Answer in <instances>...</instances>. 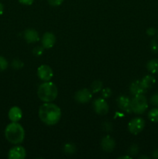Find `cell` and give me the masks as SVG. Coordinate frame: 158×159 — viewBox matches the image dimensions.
<instances>
[{"label": "cell", "instance_id": "1", "mask_svg": "<svg viewBox=\"0 0 158 159\" xmlns=\"http://www.w3.org/2000/svg\"><path fill=\"white\" fill-rule=\"evenodd\" d=\"M39 117L43 124L52 126L57 124L61 117V110L54 103L43 104L39 109Z\"/></svg>", "mask_w": 158, "mask_h": 159}, {"label": "cell", "instance_id": "2", "mask_svg": "<svg viewBox=\"0 0 158 159\" xmlns=\"http://www.w3.org/2000/svg\"><path fill=\"white\" fill-rule=\"evenodd\" d=\"M5 136L9 142L14 144H20L25 138L24 129L17 122H12L6 127Z\"/></svg>", "mask_w": 158, "mask_h": 159}, {"label": "cell", "instance_id": "3", "mask_svg": "<svg viewBox=\"0 0 158 159\" xmlns=\"http://www.w3.org/2000/svg\"><path fill=\"white\" fill-rule=\"evenodd\" d=\"M58 92L56 85L53 82H45L39 86L37 95L40 100L45 102H50L57 98Z\"/></svg>", "mask_w": 158, "mask_h": 159}, {"label": "cell", "instance_id": "4", "mask_svg": "<svg viewBox=\"0 0 158 159\" xmlns=\"http://www.w3.org/2000/svg\"><path fill=\"white\" fill-rule=\"evenodd\" d=\"M132 110L136 114H142L148 108L147 98L144 95H138L135 96L131 100Z\"/></svg>", "mask_w": 158, "mask_h": 159}, {"label": "cell", "instance_id": "5", "mask_svg": "<svg viewBox=\"0 0 158 159\" xmlns=\"http://www.w3.org/2000/svg\"><path fill=\"white\" fill-rule=\"evenodd\" d=\"M145 127V120L141 117H136L130 120L128 124L129 131L132 134L137 135Z\"/></svg>", "mask_w": 158, "mask_h": 159}, {"label": "cell", "instance_id": "6", "mask_svg": "<svg viewBox=\"0 0 158 159\" xmlns=\"http://www.w3.org/2000/svg\"><path fill=\"white\" fill-rule=\"evenodd\" d=\"M93 108L97 114L102 116L108 113L109 107L104 98H99V99H96L93 102Z\"/></svg>", "mask_w": 158, "mask_h": 159}, {"label": "cell", "instance_id": "7", "mask_svg": "<svg viewBox=\"0 0 158 159\" xmlns=\"http://www.w3.org/2000/svg\"><path fill=\"white\" fill-rule=\"evenodd\" d=\"M53 70L50 66L46 65H42L37 69V75L39 79L43 82L50 81L53 77Z\"/></svg>", "mask_w": 158, "mask_h": 159}, {"label": "cell", "instance_id": "8", "mask_svg": "<svg viewBox=\"0 0 158 159\" xmlns=\"http://www.w3.org/2000/svg\"><path fill=\"white\" fill-rule=\"evenodd\" d=\"M91 97H92L91 92L88 89H82L78 90L74 95V99L77 102L81 104L88 103L91 99Z\"/></svg>", "mask_w": 158, "mask_h": 159}, {"label": "cell", "instance_id": "9", "mask_svg": "<svg viewBox=\"0 0 158 159\" xmlns=\"http://www.w3.org/2000/svg\"><path fill=\"white\" fill-rule=\"evenodd\" d=\"M117 104L119 108L125 113H132L131 99L126 96H120L117 99Z\"/></svg>", "mask_w": 158, "mask_h": 159}, {"label": "cell", "instance_id": "10", "mask_svg": "<svg viewBox=\"0 0 158 159\" xmlns=\"http://www.w3.org/2000/svg\"><path fill=\"white\" fill-rule=\"evenodd\" d=\"M26 150L22 146H15L9 150V159H23L26 158Z\"/></svg>", "mask_w": 158, "mask_h": 159}, {"label": "cell", "instance_id": "11", "mask_svg": "<svg viewBox=\"0 0 158 159\" xmlns=\"http://www.w3.org/2000/svg\"><path fill=\"white\" fill-rule=\"evenodd\" d=\"M56 42V37L53 33L46 32L43 35L41 39L42 46L44 48V49H50L53 48Z\"/></svg>", "mask_w": 158, "mask_h": 159}, {"label": "cell", "instance_id": "12", "mask_svg": "<svg viewBox=\"0 0 158 159\" xmlns=\"http://www.w3.org/2000/svg\"><path fill=\"white\" fill-rule=\"evenodd\" d=\"M23 37L28 43H36L40 40V36L38 32L33 29H27L24 31Z\"/></svg>", "mask_w": 158, "mask_h": 159}, {"label": "cell", "instance_id": "13", "mask_svg": "<svg viewBox=\"0 0 158 159\" xmlns=\"http://www.w3.org/2000/svg\"><path fill=\"white\" fill-rule=\"evenodd\" d=\"M101 146L103 151L106 152H111L116 146V142L112 137L107 135L102 139Z\"/></svg>", "mask_w": 158, "mask_h": 159}, {"label": "cell", "instance_id": "14", "mask_svg": "<svg viewBox=\"0 0 158 159\" xmlns=\"http://www.w3.org/2000/svg\"><path fill=\"white\" fill-rule=\"evenodd\" d=\"M130 93L133 96H138V95H143L146 93V89L143 86L141 81H135L132 82L129 86Z\"/></svg>", "mask_w": 158, "mask_h": 159}, {"label": "cell", "instance_id": "15", "mask_svg": "<svg viewBox=\"0 0 158 159\" xmlns=\"http://www.w3.org/2000/svg\"><path fill=\"white\" fill-rule=\"evenodd\" d=\"M8 116H9V119L12 122H18L23 116V112L20 107H13L9 110Z\"/></svg>", "mask_w": 158, "mask_h": 159}, {"label": "cell", "instance_id": "16", "mask_svg": "<svg viewBox=\"0 0 158 159\" xmlns=\"http://www.w3.org/2000/svg\"><path fill=\"white\" fill-rule=\"evenodd\" d=\"M141 83L146 89H148L152 88L155 85L156 79L153 76L148 75H146L143 78V79L141 80Z\"/></svg>", "mask_w": 158, "mask_h": 159}, {"label": "cell", "instance_id": "17", "mask_svg": "<svg viewBox=\"0 0 158 159\" xmlns=\"http://www.w3.org/2000/svg\"><path fill=\"white\" fill-rule=\"evenodd\" d=\"M147 68L152 74H158V59H152L147 63Z\"/></svg>", "mask_w": 158, "mask_h": 159}, {"label": "cell", "instance_id": "18", "mask_svg": "<svg viewBox=\"0 0 158 159\" xmlns=\"http://www.w3.org/2000/svg\"><path fill=\"white\" fill-rule=\"evenodd\" d=\"M148 117L152 122L158 123V108H153L148 113Z\"/></svg>", "mask_w": 158, "mask_h": 159}, {"label": "cell", "instance_id": "19", "mask_svg": "<svg viewBox=\"0 0 158 159\" xmlns=\"http://www.w3.org/2000/svg\"><path fill=\"white\" fill-rule=\"evenodd\" d=\"M63 149L64 153L68 154V155H73V154L75 153L76 152L75 145L71 144V143H68V144H64Z\"/></svg>", "mask_w": 158, "mask_h": 159}, {"label": "cell", "instance_id": "20", "mask_svg": "<svg viewBox=\"0 0 158 159\" xmlns=\"http://www.w3.org/2000/svg\"><path fill=\"white\" fill-rule=\"evenodd\" d=\"M102 89V82L101 81L96 80L91 83V93H98V92L101 91Z\"/></svg>", "mask_w": 158, "mask_h": 159}, {"label": "cell", "instance_id": "21", "mask_svg": "<svg viewBox=\"0 0 158 159\" xmlns=\"http://www.w3.org/2000/svg\"><path fill=\"white\" fill-rule=\"evenodd\" d=\"M150 49L154 54H158V40L156 39H153L150 42Z\"/></svg>", "mask_w": 158, "mask_h": 159}, {"label": "cell", "instance_id": "22", "mask_svg": "<svg viewBox=\"0 0 158 159\" xmlns=\"http://www.w3.org/2000/svg\"><path fill=\"white\" fill-rule=\"evenodd\" d=\"M139 149L137 144H133V145L130 146L129 148L128 149V152L129 155H132V156H135V155H136L139 153Z\"/></svg>", "mask_w": 158, "mask_h": 159}, {"label": "cell", "instance_id": "23", "mask_svg": "<svg viewBox=\"0 0 158 159\" xmlns=\"http://www.w3.org/2000/svg\"><path fill=\"white\" fill-rule=\"evenodd\" d=\"M23 65H24V64L20 59H14L12 62V67L15 69H20V68H23Z\"/></svg>", "mask_w": 158, "mask_h": 159}, {"label": "cell", "instance_id": "24", "mask_svg": "<svg viewBox=\"0 0 158 159\" xmlns=\"http://www.w3.org/2000/svg\"><path fill=\"white\" fill-rule=\"evenodd\" d=\"M43 51H44V48L43 46H37L33 48V55L38 57V56H40L43 54Z\"/></svg>", "mask_w": 158, "mask_h": 159}, {"label": "cell", "instance_id": "25", "mask_svg": "<svg viewBox=\"0 0 158 159\" xmlns=\"http://www.w3.org/2000/svg\"><path fill=\"white\" fill-rule=\"evenodd\" d=\"M8 68V61L4 57L0 56V71H4Z\"/></svg>", "mask_w": 158, "mask_h": 159}, {"label": "cell", "instance_id": "26", "mask_svg": "<svg viewBox=\"0 0 158 159\" xmlns=\"http://www.w3.org/2000/svg\"><path fill=\"white\" fill-rule=\"evenodd\" d=\"M150 103L153 106L158 107V93H155L150 98Z\"/></svg>", "mask_w": 158, "mask_h": 159}, {"label": "cell", "instance_id": "27", "mask_svg": "<svg viewBox=\"0 0 158 159\" xmlns=\"http://www.w3.org/2000/svg\"><path fill=\"white\" fill-rule=\"evenodd\" d=\"M102 97H103L104 99L108 98L112 95V90L110 89L109 88L104 89H102Z\"/></svg>", "mask_w": 158, "mask_h": 159}, {"label": "cell", "instance_id": "28", "mask_svg": "<svg viewBox=\"0 0 158 159\" xmlns=\"http://www.w3.org/2000/svg\"><path fill=\"white\" fill-rule=\"evenodd\" d=\"M64 0H48V2L52 6H59L63 3Z\"/></svg>", "mask_w": 158, "mask_h": 159}, {"label": "cell", "instance_id": "29", "mask_svg": "<svg viewBox=\"0 0 158 159\" xmlns=\"http://www.w3.org/2000/svg\"><path fill=\"white\" fill-rule=\"evenodd\" d=\"M156 30L154 27H150L147 29V35L150 36V37H152V36H154L156 34Z\"/></svg>", "mask_w": 158, "mask_h": 159}, {"label": "cell", "instance_id": "30", "mask_svg": "<svg viewBox=\"0 0 158 159\" xmlns=\"http://www.w3.org/2000/svg\"><path fill=\"white\" fill-rule=\"evenodd\" d=\"M21 4L26 5V6H30L33 4V2H34V0H19Z\"/></svg>", "mask_w": 158, "mask_h": 159}, {"label": "cell", "instance_id": "31", "mask_svg": "<svg viewBox=\"0 0 158 159\" xmlns=\"http://www.w3.org/2000/svg\"><path fill=\"white\" fill-rule=\"evenodd\" d=\"M104 130H107V131H109V130H112V125L110 124H108V126H107V123L104 124Z\"/></svg>", "mask_w": 158, "mask_h": 159}, {"label": "cell", "instance_id": "32", "mask_svg": "<svg viewBox=\"0 0 158 159\" xmlns=\"http://www.w3.org/2000/svg\"><path fill=\"white\" fill-rule=\"evenodd\" d=\"M152 156L153 158H158V149H156L152 153Z\"/></svg>", "mask_w": 158, "mask_h": 159}, {"label": "cell", "instance_id": "33", "mask_svg": "<svg viewBox=\"0 0 158 159\" xmlns=\"http://www.w3.org/2000/svg\"><path fill=\"white\" fill-rule=\"evenodd\" d=\"M3 10H4V6H3L2 3L0 2V15L3 13Z\"/></svg>", "mask_w": 158, "mask_h": 159}, {"label": "cell", "instance_id": "34", "mask_svg": "<svg viewBox=\"0 0 158 159\" xmlns=\"http://www.w3.org/2000/svg\"><path fill=\"white\" fill-rule=\"evenodd\" d=\"M119 158H128V159H130V158H132V157H130V156H122V157H119Z\"/></svg>", "mask_w": 158, "mask_h": 159}, {"label": "cell", "instance_id": "35", "mask_svg": "<svg viewBox=\"0 0 158 159\" xmlns=\"http://www.w3.org/2000/svg\"><path fill=\"white\" fill-rule=\"evenodd\" d=\"M149 158L148 157H147V156H141L139 158Z\"/></svg>", "mask_w": 158, "mask_h": 159}]
</instances>
